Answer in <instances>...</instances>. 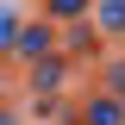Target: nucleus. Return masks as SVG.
Returning a JSON list of instances; mask_svg holds the SVG:
<instances>
[{
	"label": "nucleus",
	"mask_w": 125,
	"mask_h": 125,
	"mask_svg": "<svg viewBox=\"0 0 125 125\" xmlns=\"http://www.w3.org/2000/svg\"><path fill=\"white\" fill-rule=\"evenodd\" d=\"M94 125H119V106H113V100H100V106H94Z\"/></svg>",
	"instance_id": "7ed1b4c3"
},
{
	"label": "nucleus",
	"mask_w": 125,
	"mask_h": 125,
	"mask_svg": "<svg viewBox=\"0 0 125 125\" xmlns=\"http://www.w3.org/2000/svg\"><path fill=\"white\" fill-rule=\"evenodd\" d=\"M100 19H106V31H119V25H125V0H106V13H100Z\"/></svg>",
	"instance_id": "f257e3e1"
},
{
	"label": "nucleus",
	"mask_w": 125,
	"mask_h": 125,
	"mask_svg": "<svg viewBox=\"0 0 125 125\" xmlns=\"http://www.w3.org/2000/svg\"><path fill=\"white\" fill-rule=\"evenodd\" d=\"M81 6H88V0H50V13H56V19H75Z\"/></svg>",
	"instance_id": "f03ea898"
}]
</instances>
